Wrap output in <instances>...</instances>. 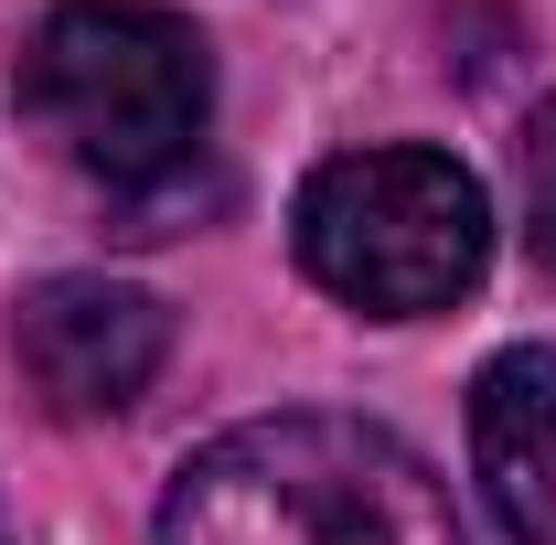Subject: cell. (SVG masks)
<instances>
[{
    "mask_svg": "<svg viewBox=\"0 0 556 545\" xmlns=\"http://www.w3.org/2000/svg\"><path fill=\"white\" fill-rule=\"evenodd\" d=\"M161 545H460V524L396 428L300 407L204 439L161 503Z\"/></svg>",
    "mask_w": 556,
    "mask_h": 545,
    "instance_id": "obj_1",
    "label": "cell"
},
{
    "mask_svg": "<svg viewBox=\"0 0 556 545\" xmlns=\"http://www.w3.org/2000/svg\"><path fill=\"white\" fill-rule=\"evenodd\" d=\"M22 107L75 172H97L108 193H150L204 139V33L150 0H54L43 33L22 43Z\"/></svg>",
    "mask_w": 556,
    "mask_h": 545,
    "instance_id": "obj_2",
    "label": "cell"
},
{
    "mask_svg": "<svg viewBox=\"0 0 556 545\" xmlns=\"http://www.w3.org/2000/svg\"><path fill=\"white\" fill-rule=\"evenodd\" d=\"M289 236H300V268L332 300L375 310V321H417L482 278L492 214L450 150H343L300 182Z\"/></svg>",
    "mask_w": 556,
    "mask_h": 545,
    "instance_id": "obj_3",
    "label": "cell"
},
{
    "mask_svg": "<svg viewBox=\"0 0 556 545\" xmlns=\"http://www.w3.org/2000/svg\"><path fill=\"white\" fill-rule=\"evenodd\" d=\"M11 353H22L33 396L54 417H118L161 375L172 321H161L150 289H118V278H43L11 310Z\"/></svg>",
    "mask_w": 556,
    "mask_h": 545,
    "instance_id": "obj_4",
    "label": "cell"
},
{
    "mask_svg": "<svg viewBox=\"0 0 556 545\" xmlns=\"http://www.w3.org/2000/svg\"><path fill=\"white\" fill-rule=\"evenodd\" d=\"M471 471L514 545H556V342L492 353L471 385Z\"/></svg>",
    "mask_w": 556,
    "mask_h": 545,
    "instance_id": "obj_5",
    "label": "cell"
},
{
    "mask_svg": "<svg viewBox=\"0 0 556 545\" xmlns=\"http://www.w3.org/2000/svg\"><path fill=\"white\" fill-rule=\"evenodd\" d=\"M525 214H535V257L556 268V97L535 107V129H525Z\"/></svg>",
    "mask_w": 556,
    "mask_h": 545,
    "instance_id": "obj_6",
    "label": "cell"
}]
</instances>
